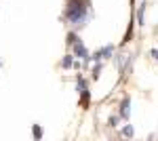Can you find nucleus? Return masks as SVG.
I'll return each instance as SVG.
<instances>
[{"label": "nucleus", "mask_w": 158, "mask_h": 141, "mask_svg": "<svg viewBox=\"0 0 158 141\" xmlns=\"http://www.w3.org/2000/svg\"><path fill=\"white\" fill-rule=\"evenodd\" d=\"M91 17V6L89 0H68L65 6V19L72 25H85Z\"/></svg>", "instance_id": "nucleus-1"}, {"label": "nucleus", "mask_w": 158, "mask_h": 141, "mask_svg": "<svg viewBox=\"0 0 158 141\" xmlns=\"http://www.w3.org/2000/svg\"><path fill=\"white\" fill-rule=\"evenodd\" d=\"M68 42H74V53L78 55V57H82V59H91V55L86 53V48H85V44L78 40V36L76 34H70L68 36Z\"/></svg>", "instance_id": "nucleus-2"}, {"label": "nucleus", "mask_w": 158, "mask_h": 141, "mask_svg": "<svg viewBox=\"0 0 158 141\" xmlns=\"http://www.w3.org/2000/svg\"><path fill=\"white\" fill-rule=\"evenodd\" d=\"M112 53H114V47H103L101 51H97V53H93L91 55V59H95V61H99V59H110L112 57Z\"/></svg>", "instance_id": "nucleus-3"}, {"label": "nucleus", "mask_w": 158, "mask_h": 141, "mask_svg": "<svg viewBox=\"0 0 158 141\" xmlns=\"http://www.w3.org/2000/svg\"><path fill=\"white\" fill-rule=\"evenodd\" d=\"M120 118H131V97H124L120 101Z\"/></svg>", "instance_id": "nucleus-4"}, {"label": "nucleus", "mask_w": 158, "mask_h": 141, "mask_svg": "<svg viewBox=\"0 0 158 141\" xmlns=\"http://www.w3.org/2000/svg\"><path fill=\"white\" fill-rule=\"evenodd\" d=\"M61 68H65V70H70V68H78V61L74 59V55H65V57L61 59Z\"/></svg>", "instance_id": "nucleus-5"}, {"label": "nucleus", "mask_w": 158, "mask_h": 141, "mask_svg": "<svg viewBox=\"0 0 158 141\" xmlns=\"http://www.w3.org/2000/svg\"><path fill=\"white\" fill-rule=\"evenodd\" d=\"M133 133H135V129H133V126H131V124H127V126L122 129V135H124L127 139H131V137H133Z\"/></svg>", "instance_id": "nucleus-6"}, {"label": "nucleus", "mask_w": 158, "mask_h": 141, "mask_svg": "<svg viewBox=\"0 0 158 141\" xmlns=\"http://www.w3.org/2000/svg\"><path fill=\"white\" fill-rule=\"evenodd\" d=\"M32 133H34V139H42V126L34 124V126H32Z\"/></svg>", "instance_id": "nucleus-7"}, {"label": "nucleus", "mask_w": 158, "mask_h": 141, "mask_svg": "<svg viewBox=\"0 0 158 141\" xmlns=\"http://www.w3.org/2000/svg\"><path fill=\"white\" fill-rule=\"evenodd\" d=\"M143 9H146V4H141V9L137 11V23L139 25H143V21H146V19H143Z\"/></svg>", "instance_id": "nucleus-8"}, {"label": "nucleus", "mask_w": 158, "mask_h": 141, "mask_svg": "<svg viewBox=\"0 0 158 141\" xmlns=\"http://www.w3.org/2000/svg\"><path fill=\"white\" fill-rule=\"evenodd\" d=\"M89 95H91V93L85 89V91H82V106H85V107H86V103H89Z\"/></svg>", "instance_id": "nucleus-9"}, {"label": "nucleus", "mask_w": 158, "mask_h": 141, "mask_svg": "<svg viewBox=\"0 0 158 141\" xmlns=\"http://www.w3.org/2000/svg\"><path fill=\"white\" fill-rule=\"evenodd\" d=\"M85 89H86V82L82 78H78V91H85Z\"/></svg>", "instance_id": "nucleus-10"}, {"label": "nucleus", "mask_w": 158, "mask_h": 141, "mask_svg": "<svg viewBox=\"0 0 158 141\" xmlns=\"http://www.w3.org/2000/svg\"><path fill=\"white\" fill-rule=\"evenodd\" d=\"M152 57H154V59L158 61V48H152Z\"/></svg>", "instance_id": "nucleus-11"}]
</instances>
